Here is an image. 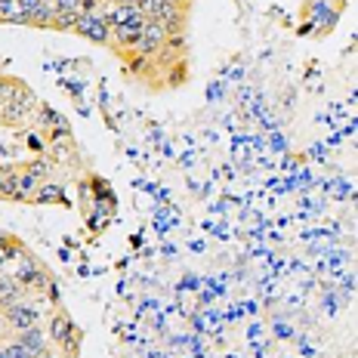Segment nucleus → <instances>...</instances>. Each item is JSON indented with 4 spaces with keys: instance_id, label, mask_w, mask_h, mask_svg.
<instances>
[{
    "instance_id": "9d476101",
    "label": "nucleus",
    "mask_w": 358,
    "mask_h": 358,
    "mask_svg": "<svg viewBox=\"0 0 358 358\" xmlns=\"http://www.w3.org/2000/svg\"><path fill=\"white\" fill-rule=\"evenodd\" d=\"M31 201L34 204H56V201H62V185L59 182H41L34 189V195H31Z\"/></svg>"
},
{
    "instance_id": "6e6552de",
    "label": "nucleus",
    "mask_w": 358,
    "mask_h": 358,
    "mask_svg": "<svg viewBox=\"0 0 358 358\" xmlns=\"http://www.w3.org/2000/svg\"><path fill=\"white\" fill-rule=\"evenodd\" d=\"M16 340L28 349V352H31V358H41L43 352H47V346H50V337H47V331H43L41 324L31 327V331H22V334H16Z\"/></svg>"
},
{
    "instance_id": "f257e3e1",
    "label": "nucleus",
    "mask_w": 358,
    "mask_h": 358,
    "mask_svg": "<svg viewBox=\"0 0 358 358\" xmlns=\"http://www.w3.org/2000/svg\"><path fill=\"white\" fill-rule=\"evenodd\" d=\"M34 108H37V99H34L31 90L25 84H19V80H10L6 99H3V106H0V121L10 124V127H19Z\"/></svg>"
},
{
    "instance_id": "39448f33",
    "label": "nucleus",
    "mask_w": 358,
    "mask_h": 358,
    "mask_svg": "<svg viewBox=\"0 0 358 358\" xmlns=\"http://www.w3.org/2000/svg\"><path fill=\"white\" fill-rule=\"evenodd\" d=\"M74 31H78L80 37H87V41L99 43V47H108V41H111V28L106 25L102 16H78Z\"/></svg>"
},
{
    "instance_id": "f3484780",
    "label": "nucleus",
    "mask_w": 358,
    "mask_h": 358,
    "mask_svg": "<svg viewBox=\"0 0 358 358\" xmlns=\"http://www.w3.org/2000/svg\"><path fill=\"white\" fill-rule=\"evenodd\" d=\"M173 3L179 6V10H189V6H192V0H173Z\"/></svg>"
},
{
    "instance_id": "0eeeda50",
    "label": "nucleus",
    "mask_w": 358,
    "mask_h": 358,
    "mask_svg": "<svg viewBox=\"0 0 358 358\" xmlns=\"http://www.w3.org/2000/svg\"><path fill=\"white\" fill-rule=\"evenodd\" d=\"M145 22H148V19H145ZM145 22H127V25L111 28V41H108V47H115V50H136V43L143 41V28H145Z\"/></svg>"
},
{
    "instance_id": "423d86ee",
    "label": "nucleus",
    "mask_w": 358,
    "mask_h": 358,
    "mask_svg": "<svg viewBox=\"0 0 358 358\" xmlns=\"http://www.w3.org/2000/svg\"><path fill=\"white\" fill-rule=\"evenodd\" d=\"M164 41H167V28H164L161 22L148 19V22H145V28H143V41L136 43V53L143 56V59H145V56H155V53H161Z\"/></svg>"
},
{
    "instance_id": "1a4fd4ad",
    "label": "nucleus",
    "mask_w": 358,
    "mask_h": 358,
    "mask_svg": "<svg viewBox=\"0 0 358 358\" xmlns=\"http://www.w3.org/2000/svg\"><path fill=\"white\" fill-rule=\"evenodd\" d=\"M25 294H28V290L22 287L19 281L13 278V275H0V312L10 309L13 303H19Z\"/></svg>"
},
{
    "instance_id": "f8f14e48",
    "label": "nucleus",
    "mask_w": 358,
    "mask_h": 358,
    "mask_svg": "<svg viewBox=\"0 0 358 358\" xmlns=\"http://www.w3.org/2000/svg\"><path fill=\"white\" fill-rule=\"evenodd\" d=\"M0 22H13V25H28V16L19 10L16 0H0Z\"/></svg>"
},
{
    "instance_id": "20e7f679",
    "label": "nucleus",
    "mask_w": 358,
    "mask_h": 358,
    "mask_svg": "<svg viewBox=\"0 0 358 358\" xmlns=\"http://www.w3.org/2000/svg\"><path fill=\"white\" fill-rule=\"evenodd\" d=\"M3 318L13 331L22 334V331H31V327L41 324V309H37L28 296H22L19 303H13L10 309H3Z\"/></svg>"
},
{
    "instance_id": "2eb2a0df",
    "label": "nucleus",
    "mask_w": 358,
    "mask_h": 358,
    "mask_svg": "<svg viewBox=\"0 0 358 358\" xmlns=\"http://www.w3.org/2000/svg\"><path fill=\"white\" fill-rule=\"evenodd\" d=\"M43 290H47V296H50V303H53V306H59V287L53 285V281H50V285H47V287H43Z\"/></svg>"
},
{
    "instance_id": "f03ea898",
    "label": "nucleus",
    "mask_w": 358,
    "mask_h": 358,
    "mask_svg": "<svg viewBox=\"0 0 358 358\" xmlns=\"http://www.w3.org/2000/svg\"><path fill=\"white\" fill-rule=\"evenodd\" d=\"M47 337H50V343H56V346H62L65 352H78V346H80V331L74 327V322L65 312H53L50 315V322H47Z\"/></svg>"
},
{
    "instance_id": "9b49d317",
    "label": "nucleus",
    "mask_w": 358,
    "mask_h": 358,
    "mask_svg": "<svg viewBox=\"0 0 358 358\" xmlns=\"http://www.w3.org/2000/svg\"><path fill=\"white\" fill-rule=\"evenodd\" d=\"M34 111H37V121H41L43 130H59V127H69V121H65V117L59 115L53 106H47V102H43V106H37Z\"/></svg>"
},
{
    "instance_id": "ddd939ff",
    "label": "nucleus",
    "mask_w": 358,
    "mask_h": 358,
    "mask_svg": "<svg viewBox=\"0 0 358 358\" xmlns=\"http://www.w3.org/2000/svg\"><path fill=\"white\" fill-rule=\"evenodd\" d=\"M25 167L31 170V173L41 179V182H47V179H50V170H53V167H50V161H43V158H34L31 164H25Z\"/></svg>"
},
{
    "instance_id": "a211bd4d",
    "label": "nucleus",
    "mask_w": 358,
    "mask_h": 358,
    "mask_svg": "<svg viewBox=\"0 0 358 358\" xmlns=\"http://www.w3.org/2000/svg\"><path fill=\"white\" fill-rule=\"evenodd\" d=\"M0 358H10V355H6V349H3V346H0Z\"/></svg>"
},
{
    "instance_id": "4468645a",
    "label": "nucleus",
    "mask_w": 358,
    "mask_h": 358,
    "mask_svg": "<svg viewBox=\"0 0 358 358\" xmlns=\"http://www.w3.org/2000/svg\"><path fill=\"white\" fill-rule=\"evenodd\" d=\"M53 13H80V0H53Z\"/></svg>"
},
{
    "instance_id": "7ed1b4c3",
    "label": "nucleus",
    "mask_w": 358,
    "mask_h": 358,
    "mask_svg": "<svg viewBox=\"0 0 358 358\" xmlns=\"http://www.w3.org/2000/svg\"><path fill=\"white\" fill-rule=\"evenodd\" d=\"M19 259H22V263H19L16 272H13V278H16L25 290H43V287L50 285V281H53V275H50L41 263H37L31 253H22Z\"/></svg>"
},
{
    "instance_id": "dca6fc26",
    "label": "nucleus",
    "mask_w": 358,
    "mask_h": 358,
    "mask_svg": "<svg viewBox=\"0 0 358 358\" xmlns=\"http://www.w3.org/2000/svg\"><path fill=\"white\" fill-rule=\"evenodd\" d=\"M6 87H10V80L0 78V106H3V99H6Z\"/></svg>"
}]
</instances>
